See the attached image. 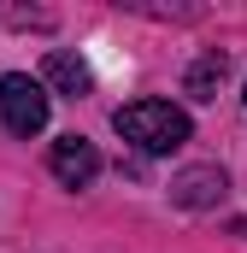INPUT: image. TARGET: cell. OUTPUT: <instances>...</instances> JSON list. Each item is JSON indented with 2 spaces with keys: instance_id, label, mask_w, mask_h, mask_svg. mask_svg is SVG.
<instances>
[{
  "instance_id": "6da1fadb",
  "label": "cell",
  "mask_w": 247,
  "mask_h": 253,
  "mask_svg": "<svg viewBox=\"0 0 247 253\" xmlns=\"http://www.w3.org/2000/svg\"><path fill=\"white\" fill-rule=\"evenodd\" d=\"M112 124H118L124 141H135L141 153H177L188 141V112L183 106H171V100H129L112 112Z\"/></svg>"
},
{
  "instance_id": "7a4b0ae2",
  "label": "cell",
  "mask_w": 247,
  "mask_h": 253,
  "mask_svg": "<svg viewBox=\"0 0 247 253\" xmlns=\"http://www.w3.org/2000/svg\"><path fill=\"white\" fill-rule=\"evenodd\" d=\"M0 118L12 135H41L47 129V88L24 71H6L0 77Z\"/></svg>"
},
{
  "instance_id": "3957f363",
  "label": "cell",
  "mask_w": 247,
  "mask_h": 253,
  "mask_svg": "<svg viewBox=\"0 0 247 253\" xmlns=\"http://www.w3.org/2000/svg\"><path fill=\"white\" fill-rule=\"evenodd\" d=\"M47 171L59 177L65 189H88V183L100 177V147L82 141V135H59L53 153H47Z\"/></svg>"
},
{
  "instance_id": "277c9868",
  "label": "cell",
  "mask_w": 247,
  "mask_h": 253,
  "mask_svg": "<svg viewBox=\"0 0 247 253\" xmlns=\"http://www.w3.org/2000/svg\"><path fill=\"white\" fill-rule=\"evenodd\" d=\"M224 189H230V177H224L218 165H188V171L171 177V200H177V206H218Z\"/></svg>"
},
{
  "instance_id": "5b68a950",
  "label": "cell",
  "mask_w": 247,
  "mask_h": 253,
  "mask_svg": "<svg viewBox=\"0 0 247 253\" xmlns=\"http://www.w3.org/2000/svg\"><path fill=\"white\" fill-rule=\"evenodd\" d=\"M41 77H47V88H53V94H71V100H77V94H88V65L77 59V53H65V47L47 53Z\"/></svg>"
},
{
  "instance_id": "8992f818",
  "label": "cell",
  "mask_w": 247,
  "mask_h": 253,
  "mask_svg": "<svg viewBox=\"0 0 247 253\" xmlns=\"http://www.w3.org/2000/svg\"><path fill=\"white\" fill-rule=\"evenodd\" d=\"M224 71H230V59H224V53H200V59L188 65V94H194V100H212V94H218V88H224Z\"/></svg>"
},
{
  "instance_id": "52a82bcc",
  "label": "cell",
  "mask_w": 247,
  "mask_h": 253,
  "mask_svg": "<svg viewBox=\"0 0 247 253\" xmlns=\"http://www.w3.org/2000/svg\"><path fill=\"white\" fill-rule=\"evenodd\" d=\"M242 100H247V94H242Z\"/></svg>"
}]
</instances>
